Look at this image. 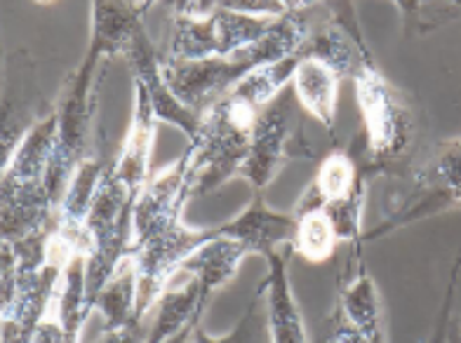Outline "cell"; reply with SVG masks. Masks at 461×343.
<instances>
[{
  "instance_id": "16",
  "label": "cell",
  "mask_w": 461,
  "mask_h": 343,
  "mask_svg": "<svg viewBox=\"0 0 461 343\" xmlns=\"http://www.w3.org/2000/svg\"><path fill=\"white\" fill-rule=\"evenodd\" d=\"M341 76L322 61L303 57L292 76V92L306 115L321 122L334 137L337 132V102H339Z\"/></svg>"
},
{
  "instance_id": "3",
  "label": "cell",
  "mask_w": 461,
  "mask_h": 343,
  "mask_svg": "<svg viewBox=\"0 0 461 343\" xmlns=\"http://www.w3.org/2000/svg\"><path fill=\"white\" fill-rule=\"evenodd\" d=\"M402 191L384 205V221L365 230L360 248L384 235L461 207V137L445 139L407 172Z\"/></svg>"
},
{
  "instance_id": "5",
  "label": "cell",
  "mask_w": 461,
  "mask_h": 343,
  "mask_svg": "<svg viewBox=\"0 0 461 343\" xmlns=\"http://www.w3.org/2000/svg\"><path fill=\"white\" fill-rule=\"evenodd\" d=\"M299 111L302 106L290 87L257 113L248 160L238 175V179L248 181L252 193L267 191L268 184L290 160L313 158V149L303 137V121L299 118Z\"/></svg>"
},
{
  "instance_id": "7",
  "label": "cell",
  "mask_w": 461,
  "mask_h": 343,
  "mask_svg": "<svg viewBox=\"0 0 461 343\" xmlns=\"http://www.w3.org/2000/svg\"><path fill=\"white\" fill-rule=\"evenodd\" d=\"M259 67L252 48L233 57H214L203 61H176L163 57L165 83L184 106L203 113L221 96L229 95L249 71Z\"/></svg>"
},
{
  "instance_id": "17",
  "label": "cell",
  "mask_w": 461,
  "mask_h": 343,
  "mask_svg": "<svg viewBox=\"0 0 461 343\" xmlns=\"http://www.w3.org/2000/svg\"><path fill=\"white\" fill-rule=\"evenodd\" d=\"M106 165L109 160H104L102 153L92 151L86 163L76 169V175L61 198L59 212H57V233L67 238L71 245H76L80 252H83V240H86L87 214H90L92 200L97 195V188L106 172Z\"/></svg>"
},
{
  "instance_id": "12",
  "label": "cell",
  "mask_w": 461,
  "mask_h": 343,
  "mask_svg": "<svg viewBox=\"0 0 461 343\" xmlns=\"http://www.w3.org/2000/svg\"><path fill=\"white\" fill-rule=\"evenodd\" d=\"M156 127H158V121H156V113L151 109V102H149L144 87L134 83L132 118H130L121 151L111 160L113 176L132 193L134 198H140L146 181L151 179V153L153 144H156Z\"/></svg>"
},
{
  "instance_id": "14",
  "label": "cell",
  "mask_w": 461,
  "mask_h": 343,
  "mask_svg": "<svg viewBox=\"0 0 461 343\" xmlns=\"http://www.w3.org/2000/svg\"><path fill=\"white\" fill-rule=\"evenodd\" d=\"M287 252L268 254L267 277L264 283V306H267V331L271 343H311L306 320L302 315L294 292H292L290 275H287Z\"/></svg>"
},
{
  "instance_id": "23",
  "label": "cell",
  "mask_w": 461,
  "mask_h": 343,
  "mask_svg": "<svg viewBox=\"0 0 461 343\" xmlns=\"http://www.w3.org/2000/svg\"><path fill=\"white\" fill-rule=\"evenodd\" d=\"M95 308L102 313V331L121 329L130 322H137V275L130 257L118 266L109 283L104 284Z\"/></svg>"
},
{
  "instance_id": "26",
  "label": "cell",
  "mask_w": 461,
  "mask_h": 343,
  "mask_svg": "<svg viewBox=\"0 0 461 343\" xmlns=\"http://www.w3.org/2000/svg\"><path fill=\"white\" fill-rule=\"evenodd\" d=\"M267 306H264V283L257 284L255 294L249 299L245 313L240 315L233 329H229L221 337L207 334L201 325L195 327L191 343H264L267 337Z\"/></svg>"
},
{
  "instance_id": "19",
  "label": "cell",
  "mask_w": 461,
  "mask_h": 343,
  "mask_svg": "<svg viewBox=\"0 0 461 343\" xmlns=\"http://www.w3.org/2000/svg\"><path fill=\"white\" fill-rule=\"evenodd\" d=\"M245 257H249L243 242L233 240L219 229L217 238L207 240L201 249H195L182 264V275L194 277L203 287V294L214 296L217 289L229 284L238 273Z\"/></svg>"
},
{
  "instance_id": "31",
  "label": "cell",
  "mask_w": 461,
  "mask_h": 343,
  "mask_svg": "<svg viewBox=\"0 0 461 343\" xmlns=\"http://www.w3.org/2000/svg\"><path fill=\"white\" fill-rule=\"evenodd\" d=\"M201 322H203V315H201V318H195L194 322H191V325L186 327V329L179 331V334H176V337H172L170 341H167V343H188V341H191V337H194L195 327L201 325Z\"/></svg>"
},
{
  "instance_id": "18",
  "label": "cell",
  "mask_w": 461,
  "mask_h": 343,
  "mask_svg": "<svg viewBox=\"0 0 461 343\" xmlns=\"http://www.w3.org/2000/svg\"><path fill=\"white\" fill-rule=\"evenodd\" d=\"M179 284H170L156 303V318L149 325L144 343H167L179 331L186 329L195 318L205 315L212 296L203 294V287L194 277L182 275Z\"/></svg>"
},
{
  "instance_id": "4",
  "label": "cell",
  "mask_w": 461,
  "mask_h": 343,
  "mask_svg": "<svg viewBox=\"0 0 461 343\" xmlns=\"http://www.w3.org/2000/svg\"><path fill=\"white\" fill-rule=\"evenodd\" d=\"M134 203L137 198L115 179L109 160L97 195L92 200L86 223V240H83L87 302L92 308L97 303L104 284L109 283L111 275L118 271V266L128 259L130 245H132Z\"/></svg>"
},
{
  "instance_id": "6",
  "label": "cell",
  "mask_w": 461,
  "mask_h": 343,
  "mask_svg": "<svg viewBox=\"0 0 461 343\" xmlns=\"http://www.w3.org/2000/svg\"><path fill=\"white\" fill-rule=\"evenodd\" d=\"M217 235L219 226H214V229H191L184 221H179L151 240L130 249L128 257L134 266V275H137V322L144 325V320L156 308L160 296L167 292L172 280L179 275L184 261Z\"/></svg>"
},
{
  "instance_id": "8",
  "label": "cell",
  "mask_w": 461,
  "mask_h": 343,
  "mask_svg": "<svg viewBox=\"0 0 461 343\" xmlns=\"http://www.w3.org/2000/svg\"><path fill=\"white\" fill-rule=\"evenodd\" d=\"M186 165L188 156L184 151L170 165L156 169L146 181L144 191L134 203L130 249L182 221V212L188 203Z\"/></svg>"
},
{
  "instance_id": "1",
  "label": "cell",
  "mask_w": 461,
  "mask_h": 343,
  "mask_svg": "<svg viewBox=\"0 0 461 343\" xmlns=\"http://www.w3.org/2000/svg\"><path fill=\"white\" fill-rule=\"evenodd\" d=\"M351 83L363 121V132L353 141L351 156L367 176L402 172L414 163L419 141V118L412 102L386 80L372 55L360 61Z\"/></svg>"
},
{
  "instance_id": "24",
  "label": "cell",
  "mask_w": 461,
  "mask_h": 343,
  "mask_svg": "<svg viewBox=\"0 0 461 343\" xmlns=\"http://www.w3.org/2000/svg\"><path fill=\"white\" fill-rule=\"evenodd\" d=\"M299 59H302V52L287 57V59L274 61V64H261L255 71H249L229 95L249 104L252 109L261 111L274 102L276 96L283 95L287 85H292V76L297 71Z\"/></svg>"
},
{
  "instance_id": "27",
  "label": "cell",
  "mask_w": 461,
  "mask_h": 343,
  "mask_svg": "<svg viewBox=\"0 0 461 343\" xmlns=\"http://www.w3.org/2000/svg\"><path fill=\"white\" fill-rule=\"evenodd\" d=\"M313 343H370V341H367V338H365L363 334H360L351 322H348V318L344 315L339 303H334L332 311H330L321 322H318Z\"/></svg>"
},
{
  "instance_id": "25",
  "label": "cell",
  "mask_w": 461,
  "mask_h": 343,
  "mask_svg": "<svg viewBox=\"0 0 461 343\" xmlns=\"http://www.w3.org/2000/svg\"><path fill=\"white\" fill-rule=\"evenodd\" d=\"M297 219V235L292 252L299 254L309 264H328L337 252L339 235L334 230V223L322 210H311L303 214H294Z\"/></svg>"
},
{
  "instance_id": "11",
  "label": "cell",
  "mask_w": 461,
  "mask_h": 343,
  "mask_svg": "<svg viewBox=\"0 0 461 343\" xmlns=\"http://www.w3.org/2000/svg\"><path fill=\"white\" fill-rule=\"evenodd\" d=\"M57 203L45 181L0 179V230L3 240L19 242L45 233L57 223Z\"/></svg>"
},
{
  "instance_id": "29",
  "label": "cell",
  "mask_w": 461,
  "mask_h": 343,
  "mask_svg": "<svg viewBox=\"0 0 461 343\" xmlns=\"http://www.w3.org/2000/svg\"><path fill=\"white\" fill-rule=\"evenodd\" d=\"M29 343H71L68 341L67 327L59 320V313H57L55 306L50 308V313L38 322L36 329L31 331Z\"/></svg>"
},
{
  "instance_id": "30",
  "label": "cell",
  "mask_w": 461,
  "mask_h": 343,
  "mask_svg": "<svg viewBox=\"0 0 461 343\" xmlns=\"http://www.w3.org/2000/svg\"><path fill=\"white\" fill-rule=\"evenodd\" d=\"M146 334L141 329V322H130L128 327L113 331H102L97 343H144Z\"/></svg>"
},
{
  "instance_id": "21",
  "label": "cell",
  "mask_w": 461,
  "mask_h": 343,
  "mask_svg": "<svg viewBox=\"0 0 461 343\" xmlns=\"http://www.w3.org/2000/svg\"><path fill=\"white\" fill-rule=\"evenodd\" d=\"M337 303L344 311L356 329L363 334L370 343H386L384 334V318H382V299H379V289L375 280L367 273L365 264L360 261L358 271L351 280H339L337 289Z\"/></svg>"
},
{
  "instance_id": "2",
  "label": "cell",
  "mask_w": 461,
  "mask_h": 343,
  "mask_svg": "<svg viewBox=\"0 0 461 343\" xmlns=\"http://www.w3.org/2000/svg\"><path fill=\"white\" fill-rule=\"evenodd\" d=\"M257 113L259 111L233 95L221 96L203 111L198 132L186 149L188 200L205 198L230 179H238L248 160Z\"/></svg>"
},
{
  "instance_id": "22",
  "label": "cell",
  "mask_w": 461,
  "mask_h": 343,
  "mask_svg": "<svg viewBox=\"0 0 461 343\" xmlns=\"http://www.w3.org/2000/svg\"><path fill=\"white\" fill-rule=\"evenodd\" d=\"M57 144V113L55 106L50 109L48 115H43L36 125L31 127L26 137L22 139V144L17 146V151L13 158L3 165V176L0 179L13 181H45L48 176L50 163L55 156Z\"/></svg>"
},
{
  "instance_id": "9",
  "label": "cell",
  "mask_w": 461,
  "mask_h": 343,
  "mask_svg": "<svg viewBox=\"0 0 461 343\" xmlns=\"http://www.w3.org/2000/svg\"><path fill=\"white\" fill-rule=\"evenodd\" d=\"M41 92L36 87L33 64L26 52H14L7 57L5 85H3V121H0V165L17 151L22 139L50 109H41Z\"/></svg>"
},
{
  "instance_id": "10",
  "label": "cell",
  "mask_w": 461,
  "mask_h": 343,
  "mask_svg": "<svg viewBox=\"0 0 461 343\" xmlns=\"http://www.w3.org/2000/svg\"><path fill=\"white\" fill-rule=\"evenodd\" d=\"M125 59L130 64L134 83L144 87L146 96L151 102L153 113H156V121L167 122V125L182 130L184 137L191 141L195 132H198V125H201V113H195L188 106H184L175 96V92L170 90V85L165 83L163 57L158 55V50L153 48L151 38H149L144 26L140 29L137 38H134L132 48L125 55Z\"/></svg>"
},
{
  "instance_id": "28",
  "label": "cell",
  "mask_w": 461,
  "mask_h": 343,
  "mask_svg": "<svg viewBox=\"0 0 461 343\" xmlns=\"http://www.w3.org/2000/svg\"><path fill=\"white\" fill-rule=\"evenodd\" d=\"M459 273H461V257H456L455 266H452V275H449V284L447 289H445L443 306H440V313H438L436 327H433V334L431 338H429V343H447L449 322H452V303H455V292H456V283H459Z\"/></svg>"
},
{
  "instance_id": "20",
  "label": "cell",
  "mask_w": 461,
  "mask_h": 343,
  "mask_svg": "<svg viewBox=\"0 0 461 343\" xmlns=\"http://www.w3.org/2000/svg\"><path fill=\"white\" fill-rule=\"evenodd\" d=\"M367 176L360 167V163L351 156V151H339L334 149L332 153L322 158V163L318 165V172L313 176L306 191L302 193V198L297 200V205L292 210V214H303L311 210H322L330 203L346 198L353 188L358 186V181Z\"/></svg>"
},
{
  "instance_id": "13",
  "label": "cell",
  "mask_w": 461,
  "mask_h": 343,
  "mask_svg": "<svg viewBox=\"0 0 461 343\" xmlns=\"http://www.w3.org/2000/svg\"><path fill=\"white\" fill-rule=\"evenodd\" d=\"M221 233L243 242L249 254L264 257L278 252L280 248L290 249L297 235L294 214L271 210L264 200V193H252L248 207L238 217L219 226Z\"/></svg>"
},
{
  "instance_id": "15",
  "label": "cell",
  "mask_w": 461,
  "mask_h": 343,
  "mask_svg": "<svg viewBox=\"0 0 461 343\" xmlns=\"http://www.w3.org/2000/svg\"><path fill=\"white\" fill-rule=\"evenodd\" d=\"M151 3H92L90 48L104 61L125 57L144 26V14Z\"/></svg>"
}]
</instances>
